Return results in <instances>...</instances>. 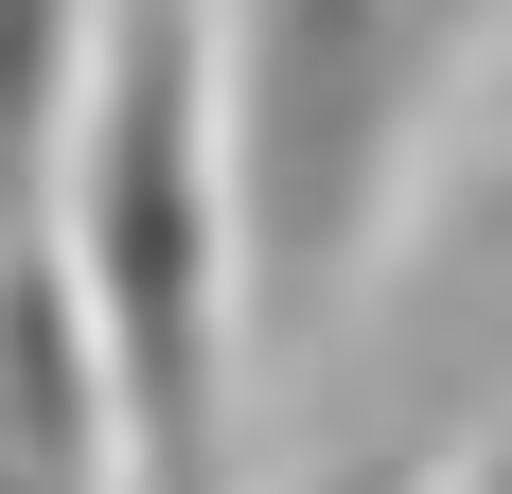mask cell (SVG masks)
Instances as JSON below:
<instances>
[{"label":"cell","instance_id":"3","mask_svg":"<svg viewBox=\"0 0 512 494\" xmlns=\"http://www.w3.org/2000/svg\"><path fill=\"white\" fill-rule=\"evenodd\" d=\"M89 36L106 0H0V230H53V159L89 106Z\"/></svg>","mask_w":512,"mask_h":494},{"label":"cell","instance_id":"5","mask_svg":"<svg viewBox=\"0 0 512 494\" xmlns=\"http://www.w3.org/2000/svg\"><path fill=\"white\" fill-rule=\"evenodd\" d=\"M424 494H512V406H495V424H460V442L424 459Z\"/></svg>","mask_w":512,"mask_h":494},{"label":"cell","instance_id":"4","mask_svg":"<svg viewBox=\"0 0 512 494\" xmlns=\"http://www.w3.org/2000/svg\"><path fill=\"white\" fill-rule=\"evenodd\" d=\"M424 459H442V442H389V424H336V442H318V459H301L283 494H424Z\"/></svg>","mask_w":512,"mask_h":494},{"label":"cell","instance_id":"2","mask_svg":"<svg viewBox=\"0 0 512 494\" xmlns=\"http://www.w3.org/2000/svg\"><path fill=\"white\" fill-rule=\"evenodd\" d=\"M495 0H230L212 18V142H230V247H248V353H318L354 318L424 106L460 89Z\"/></svg>","mask_w":512,"mask_h":494},{"label":"cell","instance_id":"1","mask_svg":"<svg viewBox=\"0 0 512 494\" xmlns=\"http://www.w3.org/2000/svg\"><path fill=\"white\" fill-rule=\"evenodd\" d=\"M53 265L106 353L124 494H230L248 247H230V142H212V0H106L89 106L53 159Z\"/></svg>","mask_w":512,"mask_h":494}]
</instances>
